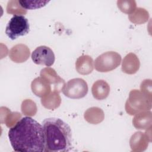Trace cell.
Returning a JSON list of instances; mask_svg holds the SVG:
<instances>
[{
  "instance_id": "obj_10",
  "label": "cell",
  "mask_w": 152,
  "mask_h": 152,
  "mask_svg": "<svg viewBox=\"0 0 152 152\" xmlns=\"http://www.w3.org/2000/svg\"><path fill=\"white\" fill-rule=\"evenodd\" d=\"M91 92L94 98L102 100L107 97L110 92V86L104 80H97L94 83L91 88Z\"/></svg>"
},
{
  "instance_id": "obj_9",
  "label": "cell",
  "mask_w": 152,
  "mask_h": 152,
  "mask_svg": "<svg viewBox=\"0 0 152 152\" xmlns=\"http://www.w3.org/2000/svg\"><path fill=\"white\" fill-rule=\"evenodd\" d=\"M31 87L32 92L39 97L48 95L51 90L50 83L42 77L35 78L31 83Z\"/></svg>"
},
{
  "instance_id": "obj_15",
  "label": "cell",
  "mask_w": 152,
  "mask_h": 152,
  "mask_svg": "<svg viewBox=\"0 0 152 152\" xmlns=\"http://www.w3.org/2000/svg\"><path fill=\"white\" fill-rule=\"evenodd\" d=\"M20 6L26 10H35L40 8L46 5L50 1H42V0H21L18 1Z\"/></svg>"
},
{
  "instance_id": "obj_16",
  "label": "cell",
  "mask_w": 152,
  "mask_h": 152,
  "mask_svg": "<svg viewBox=\"0 0 152 152\" xmlns=\"http://www.w3.org/2000/svg\"><path fill=\"white\" fill-rule=\"evenodd\" d=\"M117 5L121 11L126 14L134 12L136 8L135 1H118Z\"/></svg>"
},
{
  "instance_id": "obj_13",
  "label": "cell",
  "mask_w": 152,
  "mask_h": 152,
  "mask_svg": "<svg viewBox=\"0 0 152 152\" xmlns=\"http://www.w3.org/2000/svg\"><path fill=\"white\" fill-rule=\"evenodd\" d=\"M132 123L136 129H144L151 126V113L141 112L138 113L133 119Z\"/></svg>"
},
{
  "instance_id": "obj_1",
  "label": "cell",
  "mask_w": 152,
  "mask_h": 152,
  "mask_svg": "<svg viewBox=\"0 0 152 152\" xmlns=\"http://www.w3.org/2000/svg\"><path fill=\"white\" fill-rule=\"evenodd\" d=\"M8 138L15 151H45L43 126L29 116L19 119L8 131Z\"/></svg>"
},
{
  "instance_id": "obj_17",
  "label": "cell",
  "mask_w": 152,
  "mask_h": 152,
  "mask_svg": "<svg viewBox=\"0 0 152 152\" xmlns=\"http://www.w3.org/2000/svg\"><path fill=\"white\" fill-rule=\"evenodd\" d=\"M7 11L9 14H15L16 12L21 14L26 13V10L20 6L18 1H8L7 7Z\"/></svg>"
},
{
  "instance_id": "obj_5",
  "label": "cell",
  "mask_w": 152,
  "mask_h": 152,
  "mask_svg": "<svg viewBox=\"0 0 152 152\" xmlns=\"http://www.w3.org/2000/svg\"><path fill=\"white\" fill-rule=\"evenodd\" d=\"M121 56L113 51L106 52L99 56L94 61L95 69L101 72H107L116 69L121 64Z\"/></svg>"
},
{
  "instance_id": "obj_4",
  "label": "cell",
  "mask_w": 152,
  "mask_h": 152,
  "mask_svg": "<svg viewBox=\"0 0 152 152\" xmlns=\"http://www.w3.org/2000/svg\"><path fill=\"white\" fill-rule=\"evenodd\" d=\"M30 24L28 20L23 15H14L8 21L5 33L11 40H15L28 33Z\"/></svg>"
},
{
  "instance_id": "obj_8",
  "label": "cell",
  "mask_w": 152,
  "mask_h": 152,
  "mask_svg": "<svg viewBox=\"0 0 152 152\" xmlns=\"http://www.w3.org/2000/svg\"><path fill=\"white\" fill-rule=\"evenodd\" d=\"M40 76L46 80L50 84H54L56 91L62 90L64 85L65 84L64 80L56 74V71L49 67L42 69Z\"/></svg>"
},
{
  "instance_id": "obj_12",
  "label": "cell",
  "mask_w": 152,
  "mask_h": 152,
  "mask_svg": "<svg viewBox=\"0 0 152 152\" xmlns=\"http://www.w3.org/2000/svg\"><path fill=\"white\" fill-rule=\"evenodd\" d=\"M75 69L77 71L82 75L90 74L93 69V61L88 55L80 56L75 62Z\"/></svg>"
},
{
  "instance_id": "obj_3",
  "label": "cell",
  "mask_w": 152,
  "mask_h": 152,
  "mask_svg": "<svg viewBox=\"0 0 152 152\" xmlns=\"http://www.w3.org/2000/svg\"><path fill=\"white\" fill-rule=\"evenodd\" d=\"M151 107V97L137 90H133L130 92L125 104L126 111L131 115L141 111L150 110Z\"/></svg>"
},
{
  "instance_id": "obj_2",
  "label": "cell",
  "mask_w": 152,
  "mask_h": 152,
  "mask_svg": "<svg viewBox=\"0 0 152 152\" xmlns=\"http://www.w3.org/2000/svg\"><path fill=\"white\" fill-rule=\"evenodd\" d=\"M42 124L45 152H68L72 148V132L68 124L56 118H46Z\"/></svg>"
},
{
  "instance_id": "obj_14",
  "label": "cell",
  "mask_w": 152,
  "mask_h": 152,
  "mask_svg": "<svg viewBox=\"0 0 152 152\" xmlns=\"http://www.w3.org/2000/svg\"><path fill=\"white\" fill-rule=\"evenodd\" d=\"M42 105L49 109H55L59 107L61 103V97L57 91H53L50 94L48 95L45 98L41 100Z\"/></svg>"
},
{
  "instance_id": "obj_11",
  "label": "cell",
  "mask_w": 152,
  "mask_h": 152,
  "mask_svg": "<svg viewBox=\"0 0 152 152\" xmlns=\"http://www.w3.org/2000/svg\"><path fill=\"white\" fill-rule=\"evenodd\" d=\"M139 67V59L138 57L132 53L128 54L123 59L122 70L126 74H135L138 70Z\"/></svg>"
},
{
  "instance_id": "obj_6",
  "label": "cell",
  "mask_w": 152,
  "mask_h": 152,
  "mask_svg": "<svg viewBox=\"0 0 152 152\" xmlns=\"http://www.w3.org/2000/svg\"><path fill=\"white\" fill-rule=\"evenodd\" d=\"M88 85L86 81L80 78H73L65 83L62 88L63 94L72 99L83 98L88 93Z\"/></svg>"
},
{
  "instance_id": "obj_7",
  "label": "cell",
  "mask_w": 152,
  "mask_h": 152,
  "mask_svg": "<svg viewBox=\"0 0 152 152\" xmlns=\"http://www.w3.org/2000/svg\"><path fill=\"white\" fill-rule=\"evenodd\" d=\"M31 58L34 64L46 66H52L55 60L53 50L46 46H40L36 48L32 52Z\"/></svg>"
}]
</instances>
